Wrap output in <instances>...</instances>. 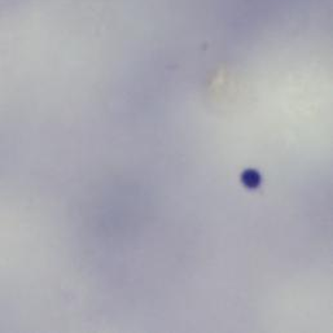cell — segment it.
I'll list each match as a JSON object with an SVG mask.
<instances>
[{"label": "cell", "instance_id": "cell-1", "mask_svg": "<svg viewBox=\"0 0 333 333\" xmlns=\"http://www.w3.org/2000/svg\"><path fill=\"white\" fill-rule=\"evenodd\" d=\"M241 181H243V184L245 187L254 189V188L259 187L260 175L259 173H257V171L253 170V169H248V170L244 171L243 175H241Z\"/></svg>", "mask_w": 333, "mask_h": 333}]
</instances>
